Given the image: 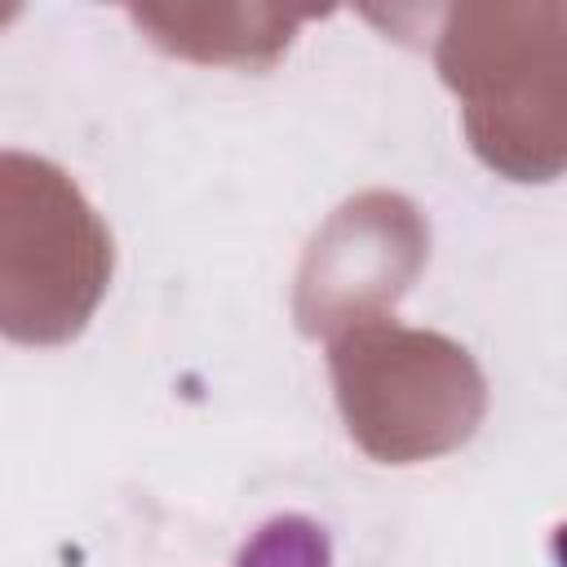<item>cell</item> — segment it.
<instances>
[{"label":"cell","mask_w":567,"mask_h":567,"mask_svg":"<svg viewBox=\"0 0 567 567\" xmlns=\"http://www.w3.org/2000/svg\"><path fill=\"white\" fill-rule=\"evenodd\" d=\"M230 567H332V540L306 514H275L239 545Z\"/></svg>","instance_id":"1"},{"label":"cell","mask_w":567,"mask_h":567,"mask_svg":"<svg viewBox=\"0 0 567 567\" xmlns=\"http://www.w3.org/2000/svg\"><path fill=\"white\" fill-rule=\"evenodd\" d=\"M549 554H554V567H567V523L549 532Z\"/></svg>","instance_id":"2"}]
</instances>
